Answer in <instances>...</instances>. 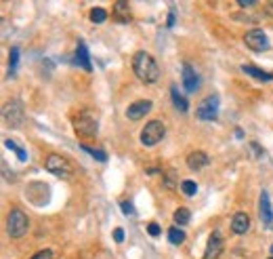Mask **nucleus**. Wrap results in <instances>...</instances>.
I'll return each instance as SVG.
<instances>
[{
	"mask_svg": "<svg viewBox=\"0 0 273 259\" xmlns=\"http://www.w3.org/2000/svg\"><path fill=\"white\" fill-rule=\"evenodd\" d=\"M149 110H151V101L149 99H141V101L130 103L128 110H126V116H128L130 120H139V118H143Z\"/></svg>",
	"mask_w": 273,
	"mask_h": 259,
	"instance_id": "9",
	"label": "nucleus"
},
{
	"mask_svg": "<svg viewBox=\"0 0 273 259\" xmlns=\"http://www.w3.org/2000/svg\"><path fill=\"white\" fill-rule=\"evenodd\" d=\"M76 64L78 66H82L86 72H90L93 70V66H90V55H88V48H86V45L82 43H78V48H76Z\"/></svg>",
	"mask_w": 273,
	"mask_h": 259,
	"instance_id": "15",
	"label": "nucleus"
},
{
	"mask_svg": "<svg viewBox=\"0 0 273 259\" xmlns=\"http://www.w3.org/2000/svg\"><path fill=\"white\" fill-rule=\"evenodd\" d=\"M242 72L248 74V76H252V78H256V80H261V82L273 80V72H265V70H258V68H254V66H246V64H244V66H242Z\"/></svg>",
	"mask_w": 273,
	"mask_h": 259,
	"instance_id": "16",
	"label": "nucleus"
},
{
	"mask_svg": "<svg viewBox=\"0 0 273 259\" xmlns=\"http://www.w3.org/2000/svg\"><path fill=\"white\" fill-rule=\"evenodd\" d=\"M147 232H149V236L156 238V236H160V232H162V230H160V226H158L156 221H151L149 226H147Z\"/></svg>",
	"mask_w": 273,
	"mask_h": 259,
	"instance_id": "27",
	"label": "nucleus"
},
{
	"mask_svg": "<svg viewBox=\"0 0 273 259\" xmlns=\"http://www.w3.org/2000/svg\"><path fill=\"white\" fill-rule=\"evenodd\" d=\"M170 95H172V103H174V108H177V110H181V112H187V110H189L187 99L179 93V89H177V87H172V89H170Z\"/></svg>",
	"mask_w": 273,
	"mask_h": 259,
	"instance_id": "18",
	"label": "nucleus"
},
{
	"mask_svg": "<svg viewBox=\"0 0 273 259\" xmlns=\"http://www.w3.org/2000/svg\"><path fill=\"white\" fill-rule=\"evenodd\" d=\"M223 247H225V242H223V236H221L219 230H214V232L210 234V238H208L204 259H219L221 253H223Z\"/></svg>",
	"mask_w": 273,
	"mask_h": 259,
	"instance_id": "8",
	"label": "nucleus"
},
{
	"mask_svg": "<svg viewBox=\"0 0 273 259\" xmlns=\"http://www.w3.org/2000/svg\"><path fill=\"white\" fill-rule=\"evenodd\" d=\"M206 165H210V158L204 152H191L187 156V166L191 171H200V169H204Z\"/></svg>",
	"mask_w": 273,
	"mask_h": 259,
	"instance_id": "12",
	"label": "nucleus"
},
{
	"mask_svg": "<svg viewBox=\"0 0 273 259\" xmlns=\"http://www.w3.org/2000/svg\"><path fill=\"white\" fill-rule=\"evenodd\" d=\"M195 116L200 120H216V116H219V97L216 95L206 97L198 106V110H195Z\"/></svg>",
	"mask_w": 273,
	"mask_h": 259,
	"instance_id": "6",
	"label": "nucleus"
},
{
	"mask_svg": "<svg viewBox=\"0 0 273 259\" xmlns=\"http://www.w3.org/2000/svg\"><path fill=\"white\" fill-rule=\"evenodd\" d=\"M237 4L242 6V9H248V6H254L256 0H237Z\"/></svg>",
	"mask_w": 273,
	"mask_h": 259,
	"instance_id": "30",
	"label": "nucleus"
},
{
	"mask_svg": "<svg viewBox=\"0 0 273 259\" xmlns=\"http://www.w3.org/2000/svg\"><path fill=\"white\" fill-rule=\"evenodd\" d=\"M174 25V11H170V15H168V27Z\"/></svg>",
	"mask_w": 273,
	"mask_h": 259,
	"instance_id": "31",
	"label": "nucleus"
},
{
	"mask_svg": "<svg viewBox=\"0 0 273 259\" xmlns=\"http://www.w3.org/2000/svg\"><path fill=\"white\" fill-rule=\"evenodd\" d=\"M269 259H273V257H269Z\"/></svg>",
	"mask_w": 273,
	"mask_h": 259,
	"instance_id": "34",
	"label": "nucleus"
},
{
	"mask_svg": "<svg viewBox=\"0 0 273 259\" xmlns=\"http://www.w3.org/2000/svg\"><path fill=\"white\" fill-rule=\"evenodd\" d=\"M244 43H246V47H250L252 51H256V53H261V51H267L269 48V38H267V34H265L263 30H250L246 32V36H244Z\"/></svg>",
	"mask_w": 273,
	"mask_h": 259,
	"instance_id": "7",
	"label": "nucleus"
},
{
	"mask_svg": "<svg viewBox=\"0 0 273 259\" xmlns=\"http://www.w3.org/2000/svg\"><path fill=\"white\" fill-rule=\"evenodd\" d=\"M231 230H233L235 234H246L250 230V217L246 213H235L233 219H231Z\"/></svg>",
	"mask_w": 273,
	"mask_h": 259,
	"instance_id": "13",
	"label": "nucleus"
},
{
	"mask_svg": "<svg viewBox=\"0 0 273 259\" xmlns=\"http://www.w3.org/2000/svg\"><path fill=\"white\" fill-rule=\"evenodd\" d=\"M181 192H183L185 196H195L198 186H195V181H191V179H183L181 181Z\"/></svg>",
	"mask_w": 273,
	"mask_h": 259,
	"instance_id": "21",
	"label": "nucleus"
},
{
	"mask_svg": "<svg viewBox=\"0 0 273 259\" xmlns=\"http://www.w3.org/2000/svg\"><path fill=\"white\" fill-rule=\"evenodd\" d=\"M114 17L118 19V22H122V24H126L130 19V11H128V4L126 2H116L114 4Z\"/></svg>",
	"mask_w": 273,
	"mask_h": 259,
	"instance_id": "17",
	"label": "nucleus"
},
{
	"mask_svg": "<svg viewBox=\"0 0 273 259\" xmlns=\"http://www.w3.org/2000/svg\"><path fill=\"white\" fill-rule=\"evenodd\" d=\"M114 240H116V242H122V240H124V230H122V228H116V230H114Z\"/></svg>",
	"mask_w": 273,
	"mask_h": 259,
	"instance_id": "29",
	"label": "nucleus"
},
{
	"mask_svg": "<svg viewBox=\"0 0 273 259\" xmlns=\"http://www.w3.org/2000/svg\"><path fill=\"white\" fill-rule=\"evenodd\" d=\"M132 70H135L137 78L147 82V85H151V82H156L160 78V68L156 64V59L145 51L135 53V57H132Z\"/></svg>",
	"mask_w": 273,
	"mask_h": 259,
	"instance_id": "1",
	"label": "nucleus"
},
{
	"mask_svg": "<svg viewBox=\"0 0 273 259\" xmlns=\"http://www.w3.org/2000/svg\"><path fill=\"white\" fill-rule=\"evenodd\" d=\"M32 259H53V251L51 249H44V251H38L36 255H34Z\"/></svg>",
	"mask_w": 273,
	"mask_h": 259,
	"instance_id": "28",
	"label": "nucleus"
},
{
	"mask_svg": "<svg viewBox=\"0 0 273 259\" xmlns=\"http://www.w3.org/2000/svg\"><path fill=\"white\" fill-rule=\"evenodd\" d=\"M44 166L46 171H51L53 175H57L61 179H69L72 177V166L65 158H61L59 154H48L46 160H44Z\"/></svg>",
	"mask_w": 273,
	"mask_h": 259,
	"instance_id": "4",
	"label": "nucleus"
},
{
	"mask_svg": "<svg viewBox=\"0 0 273 259\" xmlns=\"http://www.w3.org/2000/svg\"><path fill=\"white\" fill-rule=\"evenodd\" d=\"M168 240H170L172 244H183L185 242V232L179 226H172L170 230H168Z\"/></svg>",
	"mask_w": 273,
	"mask_h": 259,
	"instance_id": "19",
	"label": "nucleus"
},
{
	"mask_svg": "<svg viewBox=\"0 0 273 259\" xmlns=\"http://www.w3.org/2000/svg\"><path fill=\"white\" fill-rule=\"evenodd\" d=\"M105 19H107V11L105 9H99V6H97V9L90 11V22L93 24H103Z\"/></svg>",
	"mask_w": 273,
	"mask_h": 259,
	"instance_id": "23",
	"label": "nucleus"
},
{
	"mask_svg": "<svg viewBox=\"0 0 273 259\" xmlns=\"http://www.w3.org/2000/svg\"><path fill=\"white\" fill-rule=\"evenodd\" d=\"M74 129L78 135H84V137H95L97 135V129H99V124H97V120L90 114H86V112H82V114H78L74 118Z\"/></svg>",
	"mask_w": 273,
	"mask_h": 259,
	"instance_id": "5",
	"label": "nucleus"
},
{
	"mask_svg": "<svg viewBox=\"0 0 273 259\" xmlns=\"http://www.w3.org/2000/svg\"><path fill=\"white\" fill-rule=\"evenodd\" d=\"M271 255H273V244H271Z\"/></svg>",
	"mask_w": 273,
	"mask_h": 259,
	"instance_id": "33",
	"label": "nucleus"
},
{
	"mask_svg": "<svg viewBox=\"0 0 273 259\" xmlns=\"http://www.w3.org/2000/svg\"><path fill=\"white\" fill-rule=\"evenodd\" d=\"M258 211H261V221L269 226V223L273 221V209H271V200H269V194H267V192H263V194H261Z\"/></svg>",
	"mask_w": 273,
	"mask_h": 259,
	"instance_id": "14",
	"label": "nucleus"
},
{
	"mask_svg": "<svg viewBox=\"0 0 273 259\" xmlns=\"http://www.w3.org/2000/svg\"><path fill=\"white\" fill-rule=\"evenodd\" d=\"M166 135V127L162 120H151L145 124V129L141 131V143L145 148H151V145L160 143Z\"/></svg>",
	"mask_w": 273,
	"mask_h": 259,
	"instance_id": "3",
	"label": "nucleus"
},
{
	"mask_svg": "<svg viewBox=\"0 0 273 259\" xmlns=\"http://www.w3.org/2000/svg\"><path fill=\"white\" fill-rule=\"evenodd\" d=\"M82 148H84V152H88L90 156H93L95 160H99V163H105L107 160V154L105 152H101V150H97V148H90V145H86V143H82Z\"/></svg>",
	"mask_w": 273,
	"mask_h": 259,
	"instance_id": "22",
	"label": "nucleus"
},
{
	"mask_svg": "<svg viewBox=\"0 0 273 259\" xmlns=\"http://www.w3.org/2000/svg\"><path fill=\"white\" fill-rule=\"evenodd\" d=\"M172 217H174V223H177V226H187L189 219H191V215H189V209H185V207L177 209Z\"/></svg>",
	"mask_w": 273,
	"mask_h": 259,
	"instance_id": "20",
	"label": "nucleus"
},
{
	"mask_svg": "<svg viewBox=\"0 0 273 259\" xmlns=\"http://www.w3.org/2000/svg\"><path fill=\"white\" fill-rule=\"evenodd\" d=\"M120 209H122V213H124L126 217H128V215H130V217L135 215V207H132L128 200H122V202H120Z\"/></svg>",
	"mask_w": 273,
	"mask_h": 259,
	"instance_id": "25",
	"label": "nucleus"
},
{
	"mask_svg": "<svg viewBox=\"0 0 273 259\" xmlns=\"http://www.w3.org/2000/svg\"><path fill=\"white\" fill-rule=\"evenodd\" d=\"M164 186L168 188V190H172L174 188V171H168L166 177H164Z\"/></svg>",
	"mask_w": 273,
	"mask_h": 259,
	"instance_id": "26",
	"label": "nucleus"
},
{
	"mask_svg": "<svg viewBox=\"0 0 273 259\" xmlns=\"http://www.w3.org/2000/svg\"><path fill=\"white\" fill-rule=\"evenodd\" d=\"M265 11H267V15L273 17V2H267V6H265Z\"/></svg>",
	"mask_w": 273,
	"mask_h": 259,
	"instance_id": "32",
	"label": "nucleus"
},
{
	"mask_svg": "<svg viewBox=\"0 0 273 259\" xmlns=\"http://www.w3.org/2000/svg\"><path fill=\"white\" fill-rule=\"evenodd\" d=\"M183 85H185V91L187 93H195L200 87V82H198V74H195V70L185 64L183 66Z\"/></svg>",
	"mask_w": 273,
	"mask_h": 259,
	"instance_id": "11",
	"label": "nucleus"
},
{
	"mask_svg": "<svg viewBox=\"0 0 273 259\" xmlns=\"http://www.w3.org/2000/svg\"><path fill=\"white\" fill-rule=\"evenodd\" d=\"M27 228H30V221H27V215L21 211V209H11L9 211V219H6V232L11 238H21Z\"/></svg>",
	"mask_w": 273,
	"mask_h": 259,
	"instance_id": "2",
	"label": "nucleus"
},
{
	"mask_svg": "<svg viewBox=\"0 0 273 259\" xmlns=\"http://www.w3.org/2000/svg\"><path fill=\"white\" fill-rule=\"evenodd\" d=\"M4 120L11 124V127H19L21 120H23V110H21V103H11V106L4 108Z\"/></svg>",
	"mask_w": 273,
	"mask_h": 259,
	"instance_id": "10",
	"label": "nucleus"
},
{
	"mask_svg": "<svg viewBox=\"0 0 273 259\" xmlns=\"http://www.w3.org/2000/svg\"><path fill=\"white\" fill-rule=\"evenodd\" d=\"M17 61H19V48L13 47L11 48V57H9V66H11V72L17 68Z\"/></svg>",
	"mask_w": 273,
	"mask_h": 259,
	"instance_id": "24",
	"label": "nucleus"
}]
</instances>
